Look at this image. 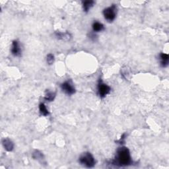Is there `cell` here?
<instances>
[{
	"mask_svg": "<svg viewBox=\"0 0 169 169\" xmlns=\"http://www.w3.org/2000/svg\"><path fill=\"white\" fill-rule=\"evenodd\" d=\"M33 158L34 159H37V160H42L43 159V155L41 152L39 151H35L33 153Z\"/></svg>",
	"mask_w": 169,
	"mask_h": 169,
	"instance_id": "5bb4252c",
	"label": "cell"
},
{
	"mask_svg": "<svg viewBox=\"0 0 169 169\" xmlns=\"http://www.w3.org/2000/svg\"><path fill=\"white\" fill-rule=\"evenodd\" d=\"M95 4V1L90 0V1H83V9L84 12H88Z\"/></svg>",
	"mask_w": 169,
	"mask_h": 169,
	"instance_id": "30bf717a",
	"label": "cell"
},
{
	"mask_svg": "<svg viewBox=\"0 0 169 169\" xmlns=\"http://www.w3.org/2000/svg\"><path fill=\"white\" fill-rule=\"evenodd\" d=\"M39 110H40V113L41 114V115L44 116H46L49 115V112L48 110V109L46 108V106L44 103H40V104Z\"/></svg>",
	"mask_w": 169,
	"mask_h": 169,
	"instance_id": "4fadbf2b",
	"label": "cell"
},
{
	"mask_svg": "<svg viewBox=\"0 0 169 169\" xmlns=\"http://www.w3.org/2000/svg\"><path fill=\"white\" fill-rule=\"evenodd\" d=\"M89 38L91 39V40H93V41H95V40H96V36L95 35V34H93V33H91L90 34V37Z\"/></svg>",
	"mask_w": 169,
	"mask_h": 169,
	"instance_id": "2e32d148",
	"label": "cell"
},
{
	"mask_svg": "<svg viewBox=\"0 0 169 169\" xmlns=\"http://www.w3.org/2000/svg\"><path fill=\"white\" fill-rule=\"evenodd\" d=\"M93 30L95 31V32H101V31L105 29V27L103 24L99 22H94L93 25Z\"/></svg>",
	"mask_w": 169,
	"mask_h": 169,
	"instance_id": "8fae6325",
	"label": "cell"
},
{
	"mask_svg": "<svg viewBox=\"0 0 169 169\" xmlns=\"http://www.w3.org/2000/svg\"><path fill=\"white\" fill-rule=\"evenodd\" d=\"M97 90H98V94L100 97L101 99L105 98V96L108 95L110 92V87H109L108 84L105 83L103 81L100 79L97 85Z\"/></svg>",
	"mask_w": 169,
	"mask_h": 169,
	"instance_id": "277c9868",
	"label": "cell"
},
{
	"mask_svg": "<svg viewBox=\"0 0 169 169\" xmlns=\"http://www.w3.org/2000/svg\"><path fill=\"white\" fill-rule=\"evenodd\" d=\"M46 62L49 65H52L54 64V56L52 54H49L47 55L46 57Z\"/></svg>",
	"mask_w": 169,
	"mask_h": 169,
	"instance_id": "9a60e30c",
	"label": "cell"
},
{
	"mask_svg": "<svg viewBox=\"0 0 169 169\" xmlns=\"http://www.w3.org/2000/svg\"><path fill=\"white\" fill-rule=\"evenodd\" d=\"M61 89L62 91L64 92L65 94L68 95H71L76 93V89L73 86V83L71 81L68 80L65 81L63 83L61 84Z\"/></svg>",
	"mask_w": 169,
	"mask_h": 169,
	"instance_id": "5b68a950",
	"label": "cell"
},
{
	"mask_svg": "<svg viewBox=\"0 0 169 169\" xmlns=\"http://www.w3.org/2000/svg\"><path fill=\"white\" fill-rule=\"evenodd\" d=\"M11 51V54L15 56V57H18V56H21V49L20 48L19 43L17 40H13V42H12Z\"/></svg>",
	"mask_w": 169,
	"mask_h": 169,
	"instance_id": "8992f818",
	"label": "cell"
},
{
	"mask_svg": "<svg viewBox=\"0 0 169 169\" xmlns=\"http://www.w3.org/2000/svg\"><path fill=\"white\" fill-rule=\"evenodd\" d=\"M161 59V65L162 67H166L168 65V59L169 56L168 54H165V53H161L159 56Z\"/></svg>",
	"mask_w": 169,
	"mask_h": 169,
	"instance_id": "9c48e42d",
	"label": "cell"
},
{
	"mask_svg": "<svg viewBox=\"0 0 169 169\" xmlns=\"http://www.w3.org/2000/svg\"><path fill=\"white\" fill-rule=\"evenodd\" d=\"M2 143L6 151H13V148H14V144L10 139L8 138L4 139L2 141Z\"/></svg>",
	"mask_w": 169,
	"mask_h": 169,
	"instance_id": "ba28073f",
	"label": "cell"
},
{
	"mask_svg": "<svg viewBox=\"0 0 169 169\" xmlns=\"http://www.w3.org/2000/svg\"><path fill=\"white\" fill-rule=\"evenodd\" d=\"M117 7L115 5H112L110 7L106 8L103 11V15L105 19L108 22H112L116 17Z\"/></svg>",
	"mask_w": 169,
	"mask_h": 169,
	"instance_id": "3957f363",
	"label": "cell"
},
{
	"mask_svg": "<svg viewBox=\"0 0 169 169\" xmlns=\"http://www.w3.org/2000/svg\"><path fill=\"white\" fill-rule=\"evenodd\" d=\"M56 97V93L54 92L49 91V90H47L46 93V95L44 96V99L46 101L51 102L53 101L54 100Z\"/></svg>",
	"mask_w": 169,
	"mask_h": 169,
	"instance_id": "7c38bea8",
	"label": "cell"
},
{
	"mask_svg": "<svg viewBox=\"0 0 169 169\" xmlns=\"http://www.w3.org/2000/svg\"><path fill=\"white\" fill-rule=\"evenodd\" d=\"M56 36L57 37L58 39H60L62 40H65V41H69L71 39V35L70 33L65 32V33H62L59 31H57L55 33Z\"/></svg>",
	"mask_w": 169,
	"mask_h": 169,
	"instance_id": "52a82bcc",
	"label": "cell"
},
{
	"mask_svg": "<svg viewBox=\"0 0 169 169\" xmlns=\"http://www.w3.org/2000/svg\"><path fill=\"white\" fill-rule=\"evenodd\" d=\"M79 163L87 168H93L95 167L96 161L92 154L89 152H85L80 156L79 159Z\"/></svg>",
	"mask_w": 169,
	"mask_h": 169,
	"instance_id": "7a4b0ae2",
	"label": "cell"
},
{
	"mask_svg": "<svg viewBox=\"0 0 169 169\" xmlns=\"http://www.w3.org/2000/svg\"><path fill=\"white\" fill-rule=\"evenodd\" d=\"M112 165L119 167H126L131 165V157L130 152L126 147H120L116 151V155L114 160L112 161Z\"/></svg>",
	"mask_w": 169,
	"mask_h": 169,
	"instance_id": "6da1fadb",
	"label": "cell"
}]
</instances>
